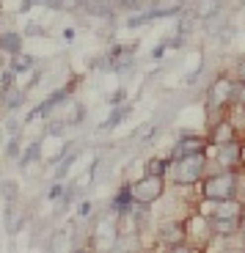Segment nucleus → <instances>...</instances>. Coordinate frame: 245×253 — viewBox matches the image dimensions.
<instances>
[{
	"label": "nucleus",
	"instance_id": "1",
	"mask_svg": "<svg viewBox=\"0 0 245 253\" xmlns=\"http://www.w3.org/2000/svg\"><path fill=\"white\" fill-rule=\"evenodd\" d=\"M234 173H218V176H209L207 182L201 184V196L207 201H226V198H234Z\"/></svg>",
	"mask_w": 245,
	"mask_h": 253
},
{
	"label": "nucleus",
	"instance_id": "2",
	"mask_svg": "<svg viewBox=\"0 0 245 253\" xmlns=\"http://www.w3.org/2000/svg\"><path fill=\"white\" fill-rule=\"evenodd\" d=\"M130 196L132 204H151L163 196V176L146 173L144 179H138L135 184H130Z\"/></svg>",
	"mask_w": 245,
	"mask_h": 253
},
{
	"label": "nucleus",
	"instance_id": "3",
	"mask_svg": "<svg viewBox=\"0 0 245 253\" xmlns=\"http://www.w3.org/2000/svg\"><path fill=\"white\" fill-rule=\"evenodd\" d=\"M204 154H188V157L176 160V168H174V179L176 184H193L201 179L204 173Z\"/></svg>",
	"mask_w": 245,
	"mask_h": 253
},
{
	"label": "nucleus",
	"instance_id": "4",
	"mask_svg": "<svg viewBox=\"0 0 245 253\" xmlns=\"http://www.w3.org/2000/svg\"><path fill=\"white\" fill-rule=\"evenodd\" d=\"M232 94H234L232 80H226V77L215 80L212 88H209V108H220V105H226V102L232 99Z\"/></svg>",
	"mask_w": 245,
	"mask_h": 253
},
{
	"label": "nucleus",
	"instance_id": "5",
	"mask_svg": "<svg viewBox=\"0 0 245 253\" xmlns=\"http://www.w3.org/2000/svg\"><path fill=\"white\" fill-rule=\"evenodd\" d=\"M204 152V140L201 138H182L179 143L174 146V152H171V157L174 160H182V157H188V154H201Z\"/></svg>",
	"mask_w": 245,
	"mask_h": 253
},
{
	"label": "nucleus",
	"instance_id": "6",
	"mask_svg": "<svg viewBox=\"0 0 245 253\" xmlns=\"http://www.w3.org/2000/svg\"><path fill=\"white\" fill-rule=\"evenodd\" d=\"M3 217H6V231L8 234H17L19 228H22V223H25V212H19L14 204H8V209L3 212Z\"/></svg>",
	"mask_w": 245,
	"mask_h": 253
},
{
	"label": "nucleus",
	"instance_id": "7",
	"mask_svg": "<svg viewBox=\"0 0 245 253\" xmlns=\"http://www.w3.org/2000/svg\"><path fill=\"white\" fill-rule=\"evenodd\" d=\"M229 140H234V126L226 124V121H220V124L212 129V138H209V143L223 146V143H229Z\"/></svg>",
	"mask_w": 245,
	"mask_h": 253
},
{
	"label": "nucleus",
	"instance_id": "8",
	"mask_svg": "<svg viewBox=\"0 0 245 253\" xmlns=\"http://www.w3.org/2000/svg\"><path fill=\"white\" fill-rule=\"evenodd\" d=\"M135 50V47H116L113 52H110V63H113V69H127L132 63V55L130 52Z\"/></svg>",
	"mask_w": 245,
	"mask_h": 253
},
{
	"label": "nucleus",
	"instance_id": "9",
	"mask_svg": "<svg viewBox=\"0 0 245 253\" xmlns=\"http://www.w3.org/2000/svg\"><path fill=\"white\" fill-rule=\"evenodd\" d=\"M212 228H215V234L229 237V234H234L237 220H234V217H212Z\"/></svg>",
	"mask_w": 245,
	"mask_h": 253
},
{
	"label": "nucleus",
	"instance_id": "10",
	"mask_svg": "<svg viewBox=\"0 0 245 253\" xmlns=\"http://www.w3.org/2000/svg\"><path fill=\"white\" fill-rule=\"evenodd\" d=\"M237 204L232 201V198H226V201H218V209L212 212V217H237Z\"/></svg>",
	"mask_w": 245,
	"mask_h": 253
},
{
	"label": "nucleus",
	"instance_id": "11",
	"mask_svg": "<svg viewBox=\"0 0 245 253\" xmlns=\"http://www.w3.org/2000/svg\"><path fill=\"white\" fill-rule=\"evenodd\" d=\"M160 237H163L165 242H182L185 240V226H182V223H171Z\"/></svg>",
	"mask_w": 245,
	"mask_h": 253
},
{
	"label": "nucleus",
	"instance_id": "12",
	"mask_svg": "<svg viewBox=\"0 0 245 253\" xmlns=\"http://www.w3.org/2000/svg\"><path fill=\"white\" fill-rule=\"evenodd\" d=\"M237 154H240V149L234 146V140H229V143H223V146H220V154H218V157H220V163L232 165L234 160H237Z\"/></svg>",
	"mask_w": 245,
	"mask_h": 253
},
{
	"label": "nucleus",
	"instance_id": "13",
	"mask_svg": "<svg viewBox=\"0 0 245 253\" xmlns=\"http://www.w3.org/2000/svg\"><path fill=\"white\" fill-rule=\"evenodd\" d=\"M0 47H3L6 52H11V55H17V52H19V33H3Z\"/></svg>",
	"mask_w": 245,
	"mask_h": 253
},
{
	"label": "nucleus",
	"instance_id": "14",
	"mask_svg": "<svg viewBox=\"0 0 245 253\" xmlns=\"http://www.w3.org/2000/svg\"><path fill=\"white\" fill-rule=\"evenodd\" d=\"M31 66H33V58H31V55H22V52L11 55V69H14V72H28Z\"/></svg>",
	"mask_w": 245,
	"mask_h": 253
},
{
	"label": "nucleus",
	"instance_id": "15",
	"mask_svg": "<svg viewBox=\"0 0 245 253\" xmlns=\"http://www.w3.org/2000/svg\"><path fill=\"white\" fill-rule=\"evenodd\" d=\"M3 94H6V108H8V110H14V108H19V102H22L25 91H19V88H6Z\"/></svg>",
	"mask_w": 245,
	"mask_h": 253
},
{
	"label": "nucleus",
	"instance_id": "16",
	"mask_svg": "<svg viewBox=\"0 0 245 253\" xmlns=\"http://www.w3.org/2000/svg\"><path fill=\"white\" fill-rule=\"evenodd\" d=\"M130 113V108H119V110H113V113L107 116V121L102 124V129H110V126H116V124H121V119Z\"/></svg>",
	"mask_w": 245,
	"mask_h": 253
},
{
	"label": "nucleus",
	"instance_id": "17",
	"mask_svg": "<svg viewBox=\"0 0 245 253\" xmlns=\"http://www.w3.org/2000/svg\"><path fill=\"white\" fill-rule=\"evenodd\" d=\"M165 168H168V163H165V160H151V163L146 165V171H149V173H154V176H163V173H165Z\"/></svg>",
	"mask_w": 245,
	"mask_h": 253
},
{
	"label": "nucleus",
	"instance_id": "18",
	"mask_svg": "<svg viewBox=\"0 0 245 253\" xmlns=\"http://www.w3.org/2000/svg\"><path fill=\"white\" fill-rule=\"evenodd\" d=\"M0 193H3V198L14 201V198H17V182H3L0 184Z\"/></svg>",
	"mask_w": 245,
	"mask_h": 253
},
{
	"label": "nucleus",
	"instance_id": "19",
	"mask_svg": "<svg viewBox=\"0 0 245 253\" xmlns=\"http://www.w3.org/2000/svg\"><path fill=\"white\" fill-rule=\"evenodd\" d=\"M215 8H218V0H204V3H198V17H207Z\"/></svg>",
	"mask_w": 245,
	"mask_h": 253
},
{
	"label": "nucleus",
	"instance_id": "20",
	"mask_svg": "<svg viewBox=\"0 0 245 253\" xmlns=\"http://www.w3.org/2000/svg\"><path fill=\"white\" fill-rule=\"evenodd\" d=\"M36 154H39V143H31L28 146V152L22 154V165H31L33 160H36Z\"/></svg>",
	"mask_w": 245,
	"mask_h": 253
},
{
	"label": "nucleus",
	"instance_id": "21",
	"mask_svg": "<svg viewBox=\"0 0 245 253\" xmlns=\"http://www.w3.org/2000/svg\"><path fill=\"white\" fill-rule=\"evenodd\" d=\"M11 77H14V69H11V72H3V75H0V85H3V91L11 88Z\"/></svg>",
	"mask_w": 245,
	"mask_h": 253
},
{
	"label": "nucleus",
	"instance_id": "22",
	"mask_svg": "<svg viewBox=\"0 0 245 253\" xmlns=\"http://www.w3.org/2000/svg\"><path fill=\"white\" fill-rule=\"evenodd\" d=\"M6 154H8V157H17V154H19V138H11V143H8Z\"/></svg>",
	"mask_w": 245,
	"mask_h": 253
},
{
	"label": "nucleus",
	"instance_id": "23",
	"mask_svg": "<svg viewBox=\"0 0 245 253\" xmlns=\"http://www.w3.org/2000/svg\"><path fill=\"white\" fill-rule=\"evenodd\" d=\"M121 99H124V88H119V91H116V94H113V99H110V102H113V105H121Z\"/></svg>",
	"mask_w": 245,
	"mask_h": 253
},
{
	"label": "nucleus",
	"instance_id": "24",
	"mask_svg": "<svg viewBox=\"0 0 245 253\" xmlns=\"http://www.w3.org/2000/svg\"><path fill=\"white\" fill-rule=\"evenodd\" d=\"M237 102H240V105H245V83L240 85V91H237Z\"/></svg>",
	"mask_w": 245,
	"mask_h": 253
},
{
	"label": "nucleus",
	"instance_id": "25",
	"mask_svg": "<svg viewBox=\"0 0 245 253\" xmlns=\"http://www.w3.org/2000/svg\"><path fill=\"white\" fill-rule=\"evenodd\" d=\"M61 193H63V187H61V184H55V187L50 190V198H58V196H61Z\"/></svg>",
	"mask_w": 245,
	"mask_h": 253
},
{
	"label": "nucleus",
	"instance_id": "26",
	"mask_svg": "<svg viewBox=\"0 0 245 253\" xmlns=\"http://www.w3.org/2000/svg\"><path fill=\"white\" fill-rule=\"evenodd\" d=\"M63 39H66V42H72V39H75V31H72V28H66V31H63Z\"/></svg>",
	"mask_w": 245,
	"mask_h": 253
},
{
	"label": "nucleus",
	"instance_id": "27",
	"mask_svg": "<svg viewBox=\"0 0 245 253\" xmlns=\"http://www.w3.org/2000/svg\"><path fill=\"white\" fill-rule=\"evenodd\" d=\"M243 237H245V228H243Z\"/></svg>",
	"mask_w": 245,
	"mask_h": 253
}]
</instances>
